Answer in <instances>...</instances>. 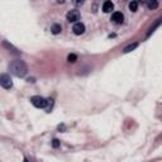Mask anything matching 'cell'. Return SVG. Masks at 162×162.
I'll return each instance as SVG.
<instances>
[{
	"label": "cell",
	"mask_w": 162,
	"mask_h": 162,
	"mask_svg": "<svg viewBox=\"0 0 162 162\" xmlns=\"http://www.w3.org/2000/svg\"><path fill=\"white\" fill-rule=\"evenodd\" d=\"M9 71H10L17 77H24L28 72V67L24 61L22 60H14L9 63Z\"/></svg>",
	"instance_id": "1"
},
{
	"label": "cell",
	"mask_w": 162,
	"mask_h": 162,
	"mask_svg": "<svg viewBox=\"0 0 162 162\" xmlns=\"http://www.w3.org/2000/svg\"><path fill=\"white\" fill-rule=\"evenodd\" d=\"M0 85L4 89H12L13 88V81L10 79V76L6 73H2L0 75Z\"/></svg>",
	"instance_id": "2"
},
{
	"label": "cell",
	"mask_w": 162,
	"mask_h": 162,
	"mask_svg": "<svg viewBox=\"0 0 162 162\" xmlns=\"http://www.w3.org/2000/svg\"><path fill=\"white\" fill-rule=\"evenodd\" d=\"M31 103L36 108H46L47 107V99L42 98V96H32L31 98Z\"/></svg>",
	"instance_id": "3"
},
{
	"label": "cell",
	"mask_w": 162,
	"mask_h": 162,
	"mask_svg": "<svg viewBox=\"0 0 162 162\" xmlns=\"http://www.w3.org/2000/svg\"><path fill=\"white\" fill-rule=\"evenodd\" d=\"M66 18H67V21L70 23H76L80 19V12L76 10V9H72V10H70L67 13V15H66Z\"/></svg>",
	"instance_id": "4"
},
{
	"label": "cell",
	"mask_w": 162,
	"mask_h": 162,
	"mask_svg": "<svg viewBox=\"0 0 162 162\" xmlns=\"http://www.w3.org/2000/svg\"><path fill=\"white\" fill-rule=\"evenodd\" d=\"M72 31H73V33L76 36H81L85 32V25L81 22H76L75 25H73V28H72Z\"/></svg>",
	"instance_id": "5"
},
{
	"label": "cell",
	"mask_w": 162,
	"mask_h": 162,
	"mask_svg": "<svg viewBox=\"0 0 162 162\" xmlns=\"http://www.w3.org/2000/svg\"><path fill=\"white\" fill-rule=\"evenodd\" d=\"M123 21H124V15H123L120 12L113 13V15H111V22H113V23H115V24H122Z\"/></svg>",
	"instance_id": "6"
},
{
	"label": "cell",
	"mask_w": 162,
	"mask_h": 162,
	"mask_svg": "<svg viewBox=\"0 0 162 162\" xmlns=\"http://www.w3.org/2000/svg\"><path fill=\"white\" fill-rule=\"evenodd\" d=\"M3 46L5 47V48H8V50H9V52H12L13 55H17V56H18V55H21V51L17 50L13 44H9L6 41H4V42H3Z\"/></svg>",
	"instance_id": "7"
},
{
	"label": "cell",
	"mask_w": 162,
	"mask_h": 162,
	"mask_svg": "<svg viewBox=\"0 0 162 162\" xmlns=\"http://www.w3.org/2000/svg\"><path fill=\"white\" fill-rule=\"evenodd\" d=\"M113 9H114V4L110 2V0H107V2H104V4H103V12H104V13H110Z\"/></svg>",
	"instance_id": "8"
},
{
	"label": "cell",
	"mask_w": 162,
	"mask_h": 162,
	"mask_svg": "<svg viewBox=\"0 0 162 162\" xmlns=\"http://www.w3.org/2000/svg\"><path fill=\"white\" fill-rule=\"evenodd\" d=\"M147 6L149 10H156V9L158 8V2L157 0H147Z\"/></svg>",
	"instance_id": "9"
},
{
	"label": "cell",
	"mask_w": 162,
	"mask_h": 162,
	"mask_svg": "<svg viewBox=\"0 0 162 162\" xmlns=\"http://www.w3.org/2000/svg\"><path fill=\"white\" fill-rule=\"evenodd\" d=\"M61 31H62V27H61V24H52V27H51V32L53 33V34H60L61 33Z\"/></svg>",
	"instance_id": "10"
},
{
	"label": "cell",
	"mask_w": 162,
	"mask_h": 162,
	"mask_svg": "<svg viewBox=\"0 0 162 162\" xmlns=\"http://www.w3.org/2000/svg\"><path fill=\"white\" fill-rule=\"evenodd\" d=\"M138 47V43H133V44H129V46H127L124 50H123V53H128V52H132L133 50H136Z\"/></svg>",
	"instance_id": "11"
},
{
	"label": "cell",
	"mask_w": 162,
	"mask_h": 162,
	"mask_svg": "<svg viewBox=\"0 0 162 162\" xmlns=\"http://www.w3.org/2000/svg\"><path fill=\"white\" fill-rule=\"evenodd\" d=\"M137 9H138V3L136 0H133V2L129 3V10L130 12H137Z\"/></svg>",
	"instance_id": "12"
},
{
	"label": "cell",
	"mask_w": 162,
	"mask_h": 162,
	"mask_svg": "<svg viewBox=\"0 0 162 162\" xmlns=\"http://www.w3.org/2000/svg\"><path fill=\"white\" fill-rule=\"evenodd\" d=\"M76 60H77V56H76V55H73V53L72 55H69V57H67V61L69 62H72L73 63V62H76Z\"/></svg>",
	"instance_id": "13"
},
{
	"label": "cell",
	"mask_w": 162,
	"mask_h": 162,
	"mask_svg": "<svg viewBox=\"0 0 162 162\" xmlns=\"http://www.w3.org/2000/svg\"><path fill=\"white\" fill-rule=\"evenodd\" d=\"M52 147L53 148H58L60 147V141L58 139H53L52 141Z\"/></svg>",
	"instance_id": "14"
},
{
	"label": "cell",
	"mask_w": 162,
	"mask_h": 162,
	"mask_svg": "<svg viewBox=\"0 0 162 162\" xmlns=\"http://www.w3.org/2000/svg\"><path fill=\"white\" fill-rule=\"evenodd\" d=\"M72 2H73V4H75V5L80 6V5H82V4L85 3V0H72Z\"/></svg>",
	"instance_id": "15"
},
{
	"label": "cell",
	"mask_w": 162,
	"mask_h": 162,
	"mask_svg": "<svg viewBox=\"0 0 162 162\" xmlns=\"http://www.w3.org/2000/svg\"><path fill=\"white\" fill-rule=\"evenodd\" d=\"M136 2H137V3H146L147 0H136Z\"/></svg>",
	"instance_id": "16"
},
{
	"label": "cell",
	"mask_w": 162,
	"mask_h": 162,
	"mask_svg": "<svg viewBox=\"0 0 162 162\" xmlns=\"http://www.w3.org/2000/svg\"><path fill=\"white\" fill-rule=\"evenodd\" d=\"M66 0H57V3H60V4H62V3H65Z\"/></svg>",
	"instance_id": "17"
}]
</instances>
